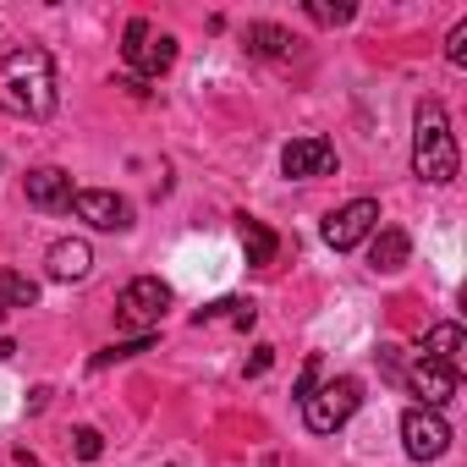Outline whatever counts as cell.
<instances>
[{"mask_svg": "<svg viewBox=\"0 0 467 467\" xmlns=\"http://www.w3.org/2000/svg\"><path fill=\"white\" fill-rule=\"evenodd\" d=\"M0 110L23 121H50L56 116V61L50 50L28 45L0 61Z\"/></svg>", "mask_w": 467, "mask_h": 467, "instance_id": "6da1fadb", "label": "cell"}, {"mask_svg": "<svg viewBox=\"0 0 467 467\" xmlns=\"http://www.w3.org/2000/svg\"><path fill=\"white\" fill-rule=\"evenodd\" d=\"M412 171L434 187L456 182V138H451V121H445L440 99H423L418 116H412Z\"/></svg>", "mask_w": 467, "mask_h": 467, "instance_id": "7a4b0ae2", "label": "cell"}, {"mask_svg": "<svg viewBox=\"0 0 467 467\" xmlns=\"http://www.w3.org/2000/svg\"><path fill=\"white\" fill-rule=\"evenodd\" d=\"M165 308H171V286L160 275H138L121 292V303H116V325L121 330H138V336H154V325L165 319Z\"/></svg>", "mask_w": 467, "mask_h": 467, "instance_id": "3957f363", "label": "cell"}, {"mask_svg": "<svg viewBox=\"0 0 467 467\" xmlns=\"http://www.w3.org/2000/svg\"><path fill=\"white\" fill-rule=\"evenodd\" d=\"M358 401H363V385H358L352 374H341V379L319 385V390L303 401V423H308L314 434H336V429L358 412Z\"/></svg>", "mask_w": 467, "mask_h": 467, "instance_id": "277c9868", "label": "cell"}, {"mask_svg": "<svg viewBox=\"0 0 467 467\" xmlns=\"http://www.w3.org/2000/svg\"><path fill=\"white\" fill-rule=\"evenodd\" d=\"M121 56H127V67H132V78H160V72H171V61H176V39L160 34L149 17H132Z\"/></svg>", "mask_w": 467, "mask_h": 467, "instance_id": "5b68a950", "label": "cell"}, {"mask_svg": "<svg viewBox=\"0 0 467 467\" xmlns=\"http://www.w3.org/2000/svg\"><path fill=\"white\" fill-rule=\"evenodd\" d=\"M445 445H451V423L440 412H429V407L401 412V451L412 462H434V456H445Z\"/></svg>", "mask_w": 467, "mask_h": 467, "instance_id": "8992f818", "label": "cell"}, {"mask_svg": "<svg viewBox=\"0 0 467 467\" xmlns=\"http://www.w3.org/2000/svg\"><path fill=\"white\" fill-rule=\"evenodd\" d=\"M374 225H379V203H374V198H352V203H341V209L325 220V243H330L336 254H352L363 237H374Z\"/></svg>", "mask_w": 467, "mask_h": 467, "instance_id": "52a82bcc", "label": "cell"}, {"mask_svg": "<svg viewBox=\"0 0 467 467\" xmlns=\"http://www.w3.org/2000/svg\"><path fill=\"white\" fill-rule=\"evenodd\" d=\"M72 209L94 225V231H127L132 225V203L105 192V187H88V192H72Z\"/></svg>", "mask_w": 467, "mask_h": 467, "instance_id": "ba28073f", "label": "cell"}, {"mask_svg": "<svg viewBox=\"0 0 467 467\" xmlns=\"http://www.w3.org/2000/svg\"><path fill=\"white\" fill-rule=\"evenodd\" d=\"M281 171L286 176H330L336 171V143L330 138H292L281 149Z\"/></svg>", "mask_w": 467, "mask_h": 467, "instance_id": "9c48e42d", "label": "cell"}, {"mask_svg": "<svg viewBox=\"0 0 467 467\" xmlns=\"http://www.w3.org/2000/svg\"><path fill=\"white\" fill-rule=\"evenodd\" d=\"M407 259H412L407 231H396V225H379L374 237H368V270H374V275H396V270H407Z\"/></svg>", "mask_w": 467, "mask_h": 467, "instance_id": "30bf717a", "label": "cell"}, {"mask_svg": "<svg viewBox=\"0 0 467 467\" xmlns=\"http://www.w3.org/2000/svg\"><path fill=\"white\" fill-rule=\"evenodd\" d=\"M28 203H34V209H72V176H67L61 165L28 171Z\"/></svg>", "mask_w": 467, "mask_h": 467, "instance_id": "8fae6325", "label": "cell"}, {"mask_svg": "<svg viewBox=\"0 0 467 467\" xmlns=\"http://www.w3.org/2000/svg\"><path fill=\"white\" fill-rule=\"evenodd\" d=\"M407 385H412V396H423V407L434 412V407H445L451 396H456V368H445V363H418L412 374H407Z\"/></svg>", "mask_w": 467, "mask_h": 467, "instance_id": "7c38bea8", "label": "cell"}, {"mask_svg": "<svg viewBox=\"0 0 467 467\" xmlns=\"http://www.w3.org/2000/svg\"><path fill=\"white\" fill-rule=\"evenodd\" d=\"M45 265H50V281H88V270H94V248L72 237V243H56Z\"/></svg>", "mask_w": 467, "mask_h": 467, "instance_id": "4fadbf2b", "label": "cell"}, {"mask_svg": "<svg viewBox=\"0 0 467 467\" xmlns=\"http://www.w3.org/2000/svg\"><path fill=\"white\" fill-rule=\"evenodd\" d=\"M462 347H467L462 325H456V319H445V325H434V330H429V341H423V358H429V363H445V368H456V363H462Z\"/></svg>", "mask_w": 467, "mask_h": 467, "instance_id": "5bb4252c", "label": "cell"}, {"mask_svg": "<svg viewBox=\"0 0 467 467\" xmlns=\"http://www.w3.org/2000/svg\"><path fill=\"white\" fill-rule=\"evenodd\" d=\"M214 319H231L237 330H254L259 308H254V303H237V297H225V303H209V308H198V314H192V325H214Z\"/></svg>", "mask_w": 467, "mask_h": 467, "instance_id": "9a60e30c", "label": "cell"}, {"mask_svg": "<svg viewBox=\"0 0 467 467\" xmlns=\"http://www.w3.org/2000/svg\"><path fill=\"white\" fill-rule=\"evenodd\" d=\"M243 248H248V265H275V231L265 220H243Z\"/></svg>", "mask_w": 467, "mask_h": 467, "instance_id": "2e32d148", "label": "cell"}, {"mask_svg": "<svg viewBox=\"0 0 467 467\" xmlns=\"http://www.w3.org/2000/svg\"><path fill=\"white\" fill-rule=\"evenodd\" d=\"M248 50H254V56H265V61L292 56V34H286V28H275V23H254V28H248Z\"/></svg>", "mask_w": 467, "mask_h": 467, "instance_id": "e0dca14e", "label": "cell"}, {"mask_svg": "<svg viewBox=\"0 0 467 467\" xmlns=\"http://www.w3.org/2000/svg\"><path fill=\"white\" fill-rule=\"evenodd\" d=\"M0 303H6V314L12 308H34L39 303V281H28L23 270H0Z\"/></svg>", "mask_w": 467, "mask_h": 467, "instance_id": "ac0fdd59", "label": "cell"}, {"mask_svg": "<svg viewBox=\"0 0 467 467\" xmlns=\"http://www.w3.org/2000/svg\"><path fill=\"white\" fill-rule=\"evenodd\" d=\"M149 347H154V336H132V341H116V347L94 352V363H88V368H110V363H127V358H138V352H149Z\"/></svg>", "mask_w": 467, "mask_h": 467, "instance_id": "d6986e66", "label": "cell"}, {"mask_svg": "<svg viewBox=\"0 0 467 467\" xmlns=\"http://www.w3.org/2000/svg\"><path fill=\"white\" fill-rule=\"evenodd\" d=\"M308 17L319 28H336V23H352V6H347V0H341V6H330V0H308Z\"/></svg>", "mask_w": 467, "mask_h": 467, "instance_id": "ffe728a7", "label": "cell"}, {"mask_svg": "<svg viewBox=\"0 0 467 467\" xmlns=\"http://www.w3.org/2000/svg\"><path fill=\"white\" fill-rule=\"evenodd\" d=\"M72 451H78V456H83V462H94V456H99V451H105V434H99V429H88V423H83V429H72Z\"/></svg>", "mask_w": 467, "mask_h": 467, "instance_id": "44dd1931", "label": "cell"}, {"mask_svg": "<svg viewBox=\"0 0 467 467\" xmlns=\"http://www.w3.org/2000/svg\"><path fill=\"white\" fill-rule=\"evenodd\" d=\"M445 61H451V67H467V23H456V28H451V45H445Z\"/></svg>", "mask_w": 467, "mask_h": 467, "instance_id": "7402d4cb", "label": "cell"}, {"mask_svg": "<svg viewBox=\"0 0 467 467\" xmlns=\"http://www.w3.org/2000/svg\"><path fill=\"white\" fill-rule=\"evenodd\" d=\"M314 379H319V358H308V363H303V374H297L292 396H297V401H308V396H314Z\"/></svg>", "mask_w": 467, "mask_h": 467, "instance_id": "603a6c76", "label": "cell"}, {"mask_svg": "<svg viewBox=\"0 0 467 467\" xmlns=\"http://www.w3.org/2000/svg\"><path fill=\"white\" fill-rule=\"evenodd\" d=\"M270 363H275V347H254V358H248V379H259V374H270Z\"/></svg>", "mask_w": 467, "mask_h": 467, "instance_id": "cb8c5ba5", "label": "cell"}, {"mask_svg": "<svg viewBox=\"0 0 467 467\" xmlns=\"http://www.w3.org/2000/svg\"><path fill=\"white\" fill-rule=\"evenodd\" d=\"M379 363H385V374H390V379L401 374V352H396V347H379Z\"/></svg>", "mask_w": 467, "mask_h": 467, "instance_id": "d4e9b609", "label": "cell"}, {"mask_svg": "<svg viewBox=\"0 0 467 467\" xmlns=\"http://www.w3.org/2000/svg\"><path fill=\"white\" fill-rule=\"evenodd\" d=\"M12 352H17V347H12V341H6V336H0V363H6V358H12Z\"/></svg>", "mask_w": 467, "mask_h": 467, "instance_id": "484cf974", "label": "cell"}, {"mask_svg": "<svg viewBox=\"0 0 467 467\" xmlns=\"http://www.w3.org/2000/svg\"><path fill=\"white\" fill-rule=\"evenodd\" d=\"M0 325H6V303H0Z\"/></svg>", "mask_w": 467, "mask_h": 467, "instance_id": "4316f807", "label": "cell"}]
</instances>
